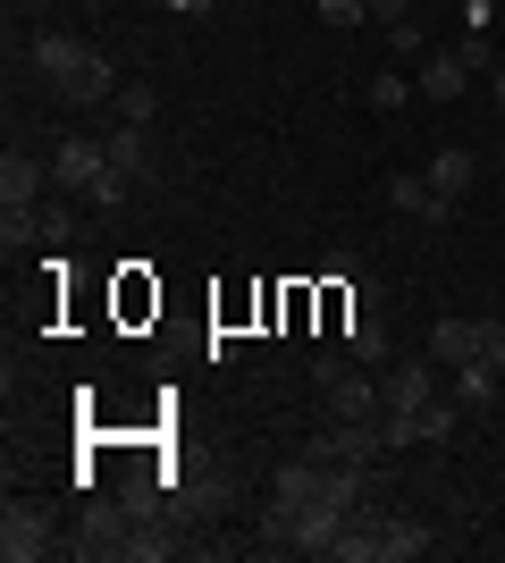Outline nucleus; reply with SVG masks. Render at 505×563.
<instances>
[{
	"instance_id": "23",
	"label": "nucleus",
	"mask_w": 505,
	"mask_h": 563,
	"mask_svg": "<svg viewBox=\"0 0 505 563\" xmlns=\"http://www.w3.org/2000/svg\"><path fill=\"white\" fill-rule=\"evenodd\" d=\"M481 362L505 378V320H481Z\"/></svg>"
},
{
	"instance_id": "10",
	"label": "nucleus",
	"mask_w": 505,
	"mask_h": 563,
	"mask_svg": "<svg viewBox=\"0 0 505 563\" xmlns=\"http://www.w3.org/2000/svg\"><path fill=\"white\" fill-rule=\"evenodd\" d=\"M472 186H481V161H472L463 143H447V152L430 161V194H438V202H463Z\"/></svg>"
},
{
	"instance_id": "19",
	"label": "nucleus",
	"mask_w": 505,
	"mask_h": 563,
	"mask_svg": "<svg viewBox=\"0 0 505 563\" xmlns=\"http://www.w3.org/2000/svg\"><path fill=\"white\" fill-rule=\"evenodd\" d=\"M405 101H413V85H405V76H396V68H380V76H371V110H405Z\"/></svg>"
},
{
	"instance_id": "13",
	"label": "nucleus",
	"mask_w": 505,
	"mask_h": 563,
	"mask_svg": "<svg viewBox=\"0 0 505 563\" xmlns=\"http://www.w3.org/2000/svg\"><path fill=\"white\" fill-rule=\"evenodd\" d=\"M345 353H354L362 371H387V329H380V311H345Z\"/></svg>"
},
{
	"instance_id": "3",
	"label": "nucleus",
	"mask_w": 505,
	"mask_h": 563,
	"mask_svg": "<svg viewBox=\"0 0 505 563\" xmlns=\"http://www.w3.org/2000/svg\"><path fill=\"white\" fill-rule=\"evenodd\" d=\"M85 59H94V51L76 43V34H34V43H25V76H34L43 93H68Z\"/></svg>"
},
{
	"instance_id": "12",
	"label": "nucleus",
	"mask_w": 505,
	"mask_h": 563,
	"mask_svg": "<svg viewBox=\"0 0 505 563\" xmlns=\"http://www.w3.org/2000/svg\"><path fill=\"white\" fill-rule=\"evenodd\" d=\"M387 202H396L405 219H421V228H438V219L455 211V202H438V194H430V177H387Z\"/></svg>"
},
{
	"instance_id": "21",
	"label": "nucleus",
	"mask_w": 505,
	"mask_h": 563,
	"mask_svg": "<svg viewBox=\"0 0 505 563\" xmlns=\"http://www.w3.org/2000/svg\"><path fill=\"white\" fill-rule=\"evenodd\" d=\"M127 186H135V177H119V168H110V177H94V194H85V202H94V211H119Z\"/></svg>"
},
{
	"instance_id": "15",
	"label": "nucleus",
	"mask_w": 505,
	"mask_h": 563,
	"mask_svg": "<svg viewBox=\"0 0 505 563\" xmlns=\"http://www.w3.org/2000/svg\"><path fill=\"white\" fill-rule=\"evenodd\" d=\"M110 168H119V177H144V168H152L144 126H110Z\"/></svg>"
},
{
	"instance_id": "16",
	"label": "nucleus",
	"mask_w": 505,
	"mask_h": 563,
	"mask_svg": "<svg viewBox=\"0 0 505 563\" xmlns=\"http://www.w3.org/2000/svg\"><path fill=\"white\" fill-rule=\"evenodd\" d=\"M455 404H497V371H488L481 353H472V362H455Z\"/></svg>"
},
{
	"instance_id": "7",
	"label": "nucleus",
	"mask_w": 505,
	"mask_h": 563,
	"mask_svg": "<svg viewBox=\"0 0 505 563\" xmlns=\"http://www.w3.org/2000/svg\"><path fill=\"white\" fill-rule=\"evenodd\" d=\"M430 521H405V514H396V521H371V563H413V555H430Z\"/></svg>"
},
{
	"instance_id": "2",
	"label": "nucleus",
	"mask_w": 505,
	"mask_h": 563,
	"mask_svg": "<svg viewBox=\"0 0 505 563\" xmlns=\"http://www.w3.org/2000/svg\"><path fill=\"white\" fill-rule=\"evenodd\" d=\"M94 177H110V135H59L51 143V186L94 194Z\"/></svg>"
},
{
	"instance_id": "18",
	"label": "nucleus",
	"mask_w": 505,
	"mask_h": 563,
	"mask_svg": "<svg viewBox=\"0 0 505 563\" xmlns=\"http://www.w3.org/2000/svg\"><path fill=\"white\" fill-rule=\"evenodd\" d=\"M455 412H463V404H421V412H413V421H421V446H447V438H455Z\"/></svg>"
},
{
	"instance_id": "26",
	"label": "nucleus",
	"mask_w": 505,
	"mask_h": 563,
	"mask_svg": "<svg viewBox=\"0 0 505 563\" xmlns=\"http://www.w3.org/2000/svg\"><path fill=\"white\" fill-rule=\"evenodd\" d=\"M497 110H505V59H497Z\"/></svg>"
},
{
	"instance_id": "20",
	"label": "nucleus",
	"mask_w": 505,
	"mask_h": 563,
	"mask_svg": "<svg viewBox=\"0 0 505 563\" xmlns=\"http://www.w3.org/2000/svg\"><path fill=\"white\" fill-rule=\"evenodd\" d=\"M177 539H161V530H127V563H161Z\"/></svg>"
},
{
	"instance_id": "1",
	"label": "nucleus",
	"mask_w": 505,
	"mask_h": 563,
	"mask_svg": "<svg viewBox=\"0 0 505 563\" xmlns=\"http://www.w3.org/2000/svg\"><path fill=\"white\" fill-rule=\"evenodd\" d=\"M320 396H329V412L337 421H380L387 412V396H380V371H362L354 353H329V362H320Z\"/></svg>"
},
{
	"instance_id": "24",
	"label": "nucleus",
	"mask_w": 505,
	"mask_h": 563,
	"mask_svg": "<svg viewBox=\"0 0 505 563\" xmlns=\"http://www.w3.org/2000/svg\"><path fill=\"white\" fill-rule=\"evenodd\" d=\"M152 496H161V488H152L144 471H135V479H127V488H119V505H127V514H152Z\"/></svg>"
},
{
	"instance_id": "25",
	"label": "nucleus",
	"mask_w": 505,
	"mask_h": 563,
	"mask_svg": "<svg viewBox=\"0 0 505 563\" xmlns=\"http://www.w3.org/2000/svg\"><path fill=\"white\" fill-rule=\"evenodd\" d=\"M371 18H380V25H405V18H413V0H371Z\"/></svg>"
},
{
	"instance_id": "14",
	"label": "nucleus",
	"mask_w": 505,
	"mask_h": 563,
	"mask_svg": "<svg viewBox=\"0 0 505 563\" xmlns=\"http://www.w3.org/2000/svg\"><path fill=\"white\" fill-rule=\"evenodd\" d=\"M59 101H85V110H94V101H119V76H110V59H101V51H94V59L76 68V85H68V93H59Z\"/></svg>"
},
{
	"instance_id": "11",
	"label": "nucleus",
	"mask_w": 505,
	"mask_h": 563,
	"mask_svg": "<svg viewBox=\"0 0 505 563\" xmlns=\"http://www.w3.org/2000/svg\"><path fill=\"white\" fill-rule=\"evenodd\" d=\"M438 362V371H455V362H472V353H481V320H438L430 329V345H421Z\"/></svg>"
},
{
	"instance_id": "22",
	"label": "nucleus",
	"mask_w": 505,
	"mask_h": 563,
	"mask_svg": "<svg viewBox=\"0 0 505 563\" xmlns=\"http://www.w3.org/2000/svg\"><path fill=\"white\" fill-rule=\"evenodd\" d=\"M362 18H371V0H320V25H337V34L362 25Z\"/></svg>"
},
{
	"instance_id": "5",
	"label": "nucleus",
	"mask_w": 505,
	"mask_h": 563,
	"mask_svg": "<svg viewBox=\"0 0 505 563\" xmlns=\"http://www.w3.org/2000/svg\"><path fill=\"white\" fill-rule=\"evenodd\" d=\"M0 555H9V563L51 555V514H43V505H18V496H9V514H0Z\"/></svg>"
},
{
	"instance_id": "4",
	"label": "nucleus",
	"mask_w": 505,
	"mask_h": 563,
	"mask_svg": "<svg viewBox=\"0 0 505 563\" xmlns=\"http://www.w3.org/2000/svg\"><path fill=\"white\" fill-rule=\"evenodd\" d=\"M312 454L320 463H354V471H371L387 454V438H380V421H337V429H320L312 438Z\"/></svg>"
},
{
	"instance_id": "17",
	"label": "nucleus",
	"mask_w": 505,
	"mask_h": 563,
	"mask_svg": "<svg viewBox=\"0 0 505 563\" xmlns=\"http://www.w3.org/2000/svg\"><path fill=\"white\" fill-rule=\"evenodd\" d=\"M161 118V93L152 85H119V126H152Z\"/></svg>"
},
{
	"instance_id": "6",
	"label": "nucleus",
	"mask_w": 505,
	"mask_h": 563,
	"mask_svg": "<svg viewBox=\"0 0 505 563\" xmlns=\"http://www.w3.org/2000/svg\"><path fill=\"white\" fill-rule=\"evenodd\" d=\"M380 396H387V412H421V404L438 396V362H430V353H421V362H387Z\"/></svg>"
},
{
	"instance_id": "9",
	"label": "nucleus",
	"mask_w": 505,
	"mask_h": 563,
	"mask_svg": "<svg viewBox=\"0 0 505 563\" xmlns=\"http://www.w3.org/2000/svg\"><path fill=\"white\" fill-rule=\"evenodd\" d=\"M463 85H472V59H463V43H455V51H421V101H455Z\"/></svg>"
},
{
	"instance_id": "8",
	"label": "nucleus",
	"mask_w": 505,
	"mask_h": 563,
	"mask_svg": "<svg viewBox=\"0 0 505 563\" xmlns=\"http://www.w3.org/2000/svg\"><path fill=\"white\" fill-rule=\"evenodd\" d=\"M43 186H51V161H34V152H9V161H0V211H34Z\"/></svg>"
}]
</instances>
